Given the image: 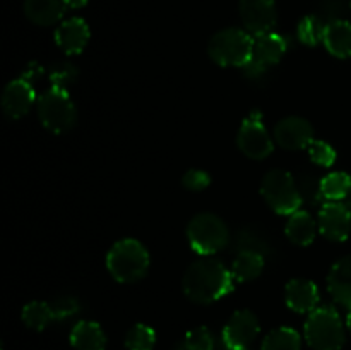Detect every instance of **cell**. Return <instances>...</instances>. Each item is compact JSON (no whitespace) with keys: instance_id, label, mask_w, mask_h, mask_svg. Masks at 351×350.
Here are the masks:
<instances>
[{"instance_id":"6da1fadb","label":"cell","mask_w":351,"mask_h":350,"mask_svg":"<svg viewBox=\"0 0 351 350\" xmlns=\"http://www.w3.org/2000/svg\"><path fill=\"white\" fill-rule=\"evenodd\" d=\"M232 271L215 257H202L187 268L184 275V292L195 304H211L233 292Z\"/></svg>"},{"instance_id":"7a4b0ae2","label":"cell","mask_w":351,"mask_h":350,"mask_svg":"<svg viewBox=\"0 0 351 350\" xmlns=\"http://www.w3.org/2000/svg\"><path fill=\"white\" fill-rule=\"evenodd\" d=\"M106 268L120 283L141 280L149 268V253L136 239L119 240L106 254Z\"/></svg>"},{"instance_id":"3957f363","label":"cell","mask_w":351,"mask_h":350,"mask_svg":"<svg viewBox=\"0 0 351 350\" xmlns=\"http://www.w3.org/2000/svg\"><path fill=\"white\" fill-rule=\"evenodd\" d=\"M208 51L221 67H245L252 58L254 38L239 27H226L209 40Z\"/></svg>"},{"instance_id":"277c9868","label":"cell","mask_w":351,"mask_h":350,"mask_svg":"<svg viewBox=\"0 0 351 350\" xmlns=\"http://www.w3.org/2000/svg\"><path fill=\"white\" fill-rule=\"evenodd\" d=\"M305 340L314 350H341L345 328L335 307H317L305 321Z\"/></svg>"},{"instance_id":"5b68a950","label":"cell","mask_w":351,"mask_h":350,"mask_svg":"<svg viewBox=\"0 0 351 350\" xmlns=\"http://www.w3.org/2000/svg\"><path fill=\"white\" fill-rule=\"evenodd\" d=\"M261 194L278 215H293L304 201L295 178L285 170L267 172L261 182Z\"/></svg>"},{"instance_id":"8992f818","label":"cell","mask_w":351,"mask_h":350,"mask_svg":"<svg viewBox=\"0 0 351 350\" xmlns=\"http://www.w3.org/2000/svg\"><path fill=\"white\" fill-rule=\"evenodd\" d=\"M187 239L195 253L201 256H211L228 244L230 233L219 216L201 213L189 222Z\"/></svg>"},{"instance_id":"52a82bcc","label":"cell","mask_w":351,"mask_h":350,"mask_svg":"<svg viewBox=\"0 0 351 350\" xmlns=\"http://www.w3.org/2000/svg\"><path fill=\"white\" fill-rule=\"evenodd\" d=\"M75 106L67 89L53 88L43 93L38 100V117L50 132L62 134L75 122Z\"/></svg>"},{"instance_id":"ba28073f","label":"cell","mask_w":351,"mask_h":350,"mask_svg":"<svg viewBox=\"0 0 351 350\" xmlns=\"http://www.w3.org/2000/svg\"><path fill=\"white\" fill-rule=\"evenodd\" d=\"M237 144L240 151L252 160H264L273 153V139L263 124V113L254 110L243 120L237 136Z\"/></svg>"},{"instance_id":"9c48e42d","label":"cell","mask_w":351,"mask_h":350,"mask_svg":"<svg viewBox=\"0 0 351 350\" xmlns=\"http://www.w3.org/2000/svg\"><path fill=\"white\" fill-rule=\"evenodd\" d=\"M287 48V40L274 31L254 38L252 58L245 67H242L245 75H249V78L263 75L271 65H276L283 58Z\"/></svg>"},{"instance_id":"30bf717a","label":"cell","mask_w":351,"mask_h":350,"mask_svg":"<svg viewBox=\"0 0 351 350\" xmlns=\"http://www.w3.org/2000/svg\"><path fill=\"white\" fill-rule=\"evenodd\" d=\"M319 232L329 240L343 242L351 232V211L346 205L338 201L324 202L317 216Z\"/></svg>"},{"instance_id":"8fae6325","label":"cell","mask_w":351,"mask_h":350,"mask_svg":"<svg viewBox=\"0 0 351 350\" xmlns=\"http://www.w3.org/2000/svg\"><path fill=\"white\" fill-rule=\"evenodd\" d=\"M259 319L252 311H237L223 328V347L232 349H249L250 343L259 335Z\"/></svg>"},{"instance_id":"7c38bea8","label":"cell","mask_w":351,"mask_h":350,"mask_svg":"<svg viewBox=\"0 0 351 350\" xmlns=\"http://www.w3.org/2000/svg\"><path fill=\"white\" fill-rule=\"evenodd\" d=\"M240 17L249 33L254 36L271 33L276 24L274 0H240Z\"/></svg>"},{"instance_id":"4fadbf2b","label":"cell","mask_w":351,"mask_h":350,"mask_svg":"<svg viewBox=\"0 0 351 350\" xmlns=\"http://www.w3.org/2000/svg\"><path fill=\"white\" fill-rule=\"evenodd\" d=\"M274 139L285 150H304L314 141V127L307 119L287 117L274 127Z\"/></svg>"},{"instance_id":"5bb4252c","label":"cell","mask_w":351,"mask_h":350,"mask_svg":"<svg viewBox=\"0 0 351 350\" xmlns=\"http://www.w3.org/2000/svg\"><path fill=\"white\" fill-rule=\"evenodd\" d=\"M36 100L33 82L17 78L5 86L2 95V110L9 119L16 120L26 115Z\"/></svg>"},{"instance_id":"9a60e30c","label":"cell","mask_w":351,"mask_h":350,"mask_svg":"<svg viewBox=\"0 0 351 350\" xmlns=\"http://www.w3.org/2000/svg\"><path fill=\"white\" fill-rule=\"evenodd\" d=\"M285 301H287L288 307L298 314L315 311L319 304L317 285L307 278H295L287 283Z\"/></svg>"},{"instance_id":"2e32d148","label":"cell","mask_w":351,"mask_h":350,"mask_svg":"<svg viewBox=\"0 0 351 350\" xmlns=\"http://www.w3.org/2000/svg\"><path fill=\"white\" fill-rule=\"evenodd\" d=\"M89 36H91L89 26L81 17H71L64 21L55 31V41L69 55L81 54L88 45Z\"/></svg>"},{"instance_id":"e0dca14e","label":"cell","mask_w":351,"mask_h":350,"mask_svg":"<svg viewBox=\"0 0 351 350\" xmlns=\"http://www.w3.org/2000/svg\"><path fill=\"white\" fill-rule=\"evenodd\" d=\"M328 290L338 304L351 309V256L332 264L328 275Z\"/></svg>"},{"instance_id":"ac0fdd59","label":"cell","mask_w":351,"mask_h":350,"mask_svg":"<svg viewBox=\"0 0 351 350\" xmlns=\"http://www.w3.org/2000/svg\"><path fill=\"white\" fill-rule=\"evenodd\" d=\"M64 0H24V14L38 26H51L64 17Z\"/></svg>"},{"instance_id":"d6986e66","label":"cell","mask_w":351,"mask_h":350,"mask_svg":"<svg viewBox=\"0 0 351 350\" xmlns=\"http://www.w3.org/2000/svg\"><path fill=\"white\" fill-rule=\"evenodd\" d=\"M326 50L338 58L351 57V23L343 19L331 21L324 33Z\"/></svg>"},{"instance_id":"ffe728a7","label":"cell","mask_w":351,"mask_h":350,"mask_svg":"<svg viewBox=\"0 0 351 350\" xmlns=\"http://www.w3.org/2000/svg\"><path fill=\"white\" fill-rule=\"evenodd\" d=\"M71 345L75 350H105L106 336L95 321H79L71 331Z\"/></svg>"},{"instance_id":"44dd1931","label":"cell","mask_w":351,"mask_h":350,"mask_svg":"<svg viewBox=\"0 0 351 350\" xmlns=\"http://www.w3.org/2000/svg\"><path fill=\"white\" fill-rule=\"evenodd\" d=\"M317 229L319 226L315 225V220L312 218L311 213L298 209V211H295L288 218L285 233L297 246H311L314 242Z\"/></svg>"},{"instance_id":"7402d4cb","label":"cell","mask_w":351,"mask_h":350,"mask_svg":"<svg viewBox=\"0 0 351 350\" xmlns=\"http://www.w3.org/2000/svg\"><path fill=\"white\" fill-rule=\"evenodd\" d=\"M264 270V254L243 250L239 253L237 259L232 264V275L237 281H252L263 273Z\"/></svg>"},{"instance_id":"603a6c76","label":"cell","mask_w":351,"mask_h":350,"mask_svg":"<svg viewBox=\"0 0 351 350\" xmlns=\"http://www.w3.org/2000/svg\"><path fill=\"white\" fill-rule=\"evenodd\" d=\"M21 319H23V323L27 328L34 329V331H41L51 321H57L51 304L40 301L29 302L27 305H24L23 312H21Z\"/></svg>"},{"instance_id":"cb8c5ba5","label":"cell","mask_w":351,"mask_h":350,"mask_svg":"<svg viewBox=\"0 0 351 350\" xmlns=\"http://www.w3.org/2000/svg\"><path fill=\"white\" fill-rule=\"evenodd\" d=\"M302 340L297 329L281 326L267 333L263 340L261 350H300Z\"/></svg>"},{"instance_id":"d4e9b609","label":"cell","mask_w":351,"mask_h":350,"mask_svg":"<svg viewBox=\"0 0 351 350\" xmlns=\"http://www.w3.org/2000/svg\"><path fill=\"white\" fill-rule=\"evenodd\" d=\"M322 198L328 201H341L351 192V177L345 172H332L321 180Z\"/></svg>"},{"instance_id":"484cf974","label":"cell","mask_w":351,"mask_h":350,"mask_svg":"<svg viewBox=\"0 0 351 350\" xmlns=\"http://www.w3.org/2000/svg\"><path fill=\"white\" fill-rule=\"evenodd\" d=\"M326 26H328V24L322 23L317 16H305L304 19L298 23L297 27L298 40L304 45H307V47H314V45L321 43V41L324 40Z\"/></svg>"},{"instance_id":"4316f807","label":"cell","mask_w":351,"mask_h":350,"mask_svg":"<svg viewBox=\"0 0 351 350\" xmlns=\"http://www.w3.org/2000/svg\"><path fill=\"white\" fill-rule=\"evenodd\" d=\"M154 343H156V333L147 325L132 326L125 335L127 350H153Z\"/></svg>"},{"instance_id":"83f0119b","label":"cell","mask_w":351,"mask_h":350,"mask_svg":"<svg viewBox=\"0 0 351 350\" xmlns=\"http://www.w3.org/2000/svg\"><path fill=\"white\" fill-rule=\"evenodd\" d=\"M215 349V338L206 326L191 329L178 343L177 350H213Z\"/></svg>"},{"instance_id":"f1b7e54d","label":"cell","mask_w":351,"mask_h":350,"mask_svg":"<svg viewBox=\"0 0 351 350\" xmlns=\"http://www.w3.org/2000/svg\"><path fill=\"white\" fill-rule=\"evenodd\" d=\"M237 249L239 253H243V250H252V253H261L266 256L267 253V240L264 239L259 233L252 232L249 229L240 230V233L237 235Z\"/></svg>"},{"instance_id":"f546056e","label":"cell","mask_w":351,"mask_h":350,"mask_svg":"<svg viewBox=\"0 0 351 350\" xmlns=\"http://www.w3.org/2000/svg\"><path fill=\"white\" fill-rule=\"evenodd\" d=\"M77 69L74 64H67V62H62L51 67L50 71V84L53 88L67 89V86H71L72 82L77 79Z\"/></svg>"},{"instance_id":"4dcf8cb0","label":"cell","mask_w":351,"mask_h":350,"mask_svg":"<svg viewBox=\"0 0 351 350\" xmlns=\"http://www.w3.org/2000/svg\"><path fill=\"white\" fill-rule=\"evenodd\" d=\"M308 154L314 163L321 165V167H331L336 161V151L331 144L324 143V141H312L308 144Z\"/></svg>"},{"instance_id":"1f68e13d","label":"cell","mask_w":351,"mask_h":350,"mask_svg":"<svg viewBox=\"0 0 351 350\" xmlns=\"http://www.w3.org/2000/svg\"><path fill=\"white\" fill-rule=\"evenodd\" d=\"M182 184H184L185 189L189 191H204L206 187H209L211 184V177H209L208 172L199 170V168H192V170L185 172V175L182 177Z\"/></svg>"},{"instance_id":"d6a6232c","label":"cell","mask_w":351,"mask_h":350,"mask_svg":"<svg viewBox=\"0 0 351 350\" xmlns=\"http://www.w3.org/2000/svg\"><path fill=\"white\" fill-rule=\"evenodd\" d=\"M298 191H300L302 199H305L311 205H315V202H321L322 192H321V182L314 180L311 175H304L298 182Z\"/></svg>"},{"instance_id":"836d02e7","label":"cell","mask_w":351,"mask_h":350,"mask_svg":"<svg viewBox=\"0 0 351 350\" xmlns=\"http://www.w3.org/2000/svg\"><path fill=\"white\" fill-rule=\"evenodd\" d=\"M50 304L51 307H53L57 321L72 318V316L77 314L79 309H81V304H79V301L75 297H60L57 299V301L50 302Z\"/></svg>"},{"instance_id":"e575fe53","label":"cell","mask_w":351,"mask_h":350,"mask_svg":"<svg viewBox=\"0 0 351 350\" xmlns=\"http://www.w3.org/2000/svg\"><path fill=\"white\" fill-rule=\"evenodd\" d=\"M40 74H43V69H41L38 64H29L26 67V72H24L23 78L27 79V81H33V79Z\"/></svg>"},{"instance_id":"d590c367","label":"cell","mask_w":351,"mask_h":350,"mask_svg":"<svg viewBox=\"0 0 351 350\" xmlns=\"http://www.w3.org/2000/svg\"><path fill=\"white\" fill-rule=\"evenodd\" d=\"M64 3L71 9H79V7H84L88 0H64Z\"/></svg>"},{"instance_id":"8d00e7d4","label":"cell","mask_w":351,"mask_h":350,"mask_svg":"<svg viewBox=\"0 0 351 350\" xmlns=\"http://www.w3.org/2000/svg\"><path fill=\"white\" fill-rule=\"evenodd\" d=\"M346 326H348V329H350V333H351V309H350V312H348V318H346Z\"/></svg>"},{"instance_id":"74e56055","label":"cell","mask_w":351,"mask_h":350,"mask_svg":"<svg viewBox=\"0 0 351 350\" xmlns=\"http://www.w3.org/2000/svg\"><path fill=\"white\" fill-rule=\"evenodd\" d=\"M223 350H250V349H232V347H223Z\"/></svg>"}]
</instances>
